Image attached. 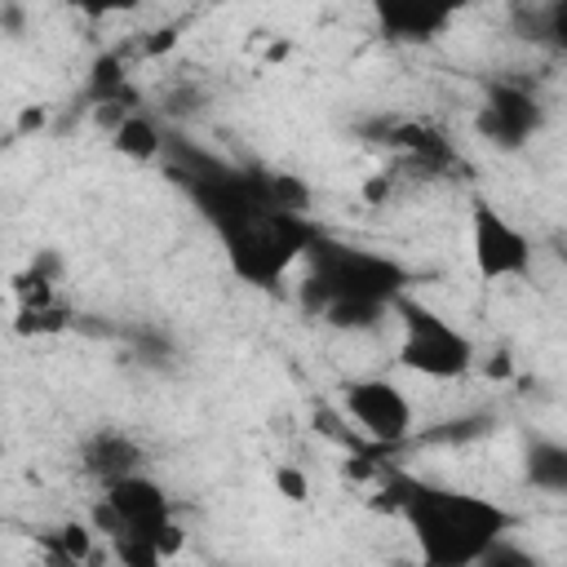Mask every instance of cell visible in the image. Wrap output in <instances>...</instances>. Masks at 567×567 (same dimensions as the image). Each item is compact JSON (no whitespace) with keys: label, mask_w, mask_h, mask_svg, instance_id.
Wrapping results in <instances>:
<instances>
[{"label":"cell","mask_w":567,"mask_h":567,"mask_svg":"<svg viewBox=\"0 0 567 567\" xmlns=\"http://www.w3.org/2000/svg\"><path fill=\"white\" fill-rule=\"evenodd\" d=\"M164 151L173 159V182L213 226L226 266L239 284L275 288L306 257L319 226L275 199L270 173L230 164L204 146H190L186 137H164Z\"/></svg>","instance_id":"6da1fadb"},{"label":"cell","mask_w":567,"mask_h":567,"mask_svg":"<svg viewBox=\"0 0 567 567\" xmlns=\"http://www.w3.org/2000/svg\"><path fill=\"white\" fill-rule=\"evenodd\" d=\"M306 284H301V306L323 319L328 328L341 332H372L390 319V306L399 292H408L412 270L385 252L341 244L323 230H315L306 257H301Z\"/></svg>","instance_id":"7a4b0ae2"},{"label":"cell","mask_w":567,"mask_h":567,"mask_svg":"<svg viewBox=\"0 0 567 567\" xmlns=\"http://www.w3.org/2000/svg\"><path fill=\"white\" fill-rule=\"evenodd\" d=\"M390 505L408 523L421 558L434 567H474L487 554V545L509 536L518 523L514 509H505L478 492L425 483V478H408V474L390 478Z\"/></svg>","instance_id":"3957f363"},{"label":"cell","mask_w":567,"mask_h":567,"mask_svg":"<svg viewBox=\"0 0 567 567\" xmlns=\"http://www.w3.org/2000/svg\"><path fill=\"white\" fill-rule=\"evenodd\" d=\"M399 323V363L430 381H465L474 372V341L452 319H443L434 306L416 301L412 292H399L390 306Z\"/></svg>","instance_id":"277c9868"},{"label":"cell","mask_w":567,"mask_h":567,"mask_svg":"<svg viewBox=\"0 0 567 567\" xmlns=\"http://www.w3.org/2000/svg\"><path fill=\"white\" fill-rule=\"evenodd\" d=\"M93 532H102L106 540L142 536L159 549V558H168L182 545V527L173 523V501H168L164 483H155L146 470L102 483V501L93 505Z\"/></svg>","instance_id":"5b68a950"},{"label":"cell","mask_w":567,"mask_h":567,"mask_svg":"<svg viewBox=\"0 0 567 567\" xmlns=\"http://www.w3.org/2000/svg\"><path fill=\"white\" fill-rule=\"evenodd\" d=\"M470 252L483 284L527 279L532 275V239L487 199H470Z\"/></svg>","instance_id":"8992f818"},{"label":"cell","mask_w":567,"mask_h":567,"mask_svg":"<svg viewBox=\"0 0 567 567\" xmlns=\"http://www.w3.org/2000/svg\"><path fill=\"white\" fill-rule=\"evenodd\" d=\"M341 408L346 416L381 447H394L412 434V399L390 381V377H354L341 385Z\"/></svg>","instance_id":"52a82bcc"},{"label":"cell","mask_w":567,"mask_h":567,"mask_svg":"<svg viewBox=\"0 0 567 567\" xmlns=\"http://www.w3.org/2000/svg\"><path fill=\"white\" fill-rule=\"evenodd\" d=\"M545 128V102L523 84H492L474 111V133L496 151H523Z\"/></svg>","instance_id":"ba28073f"},{"label":"cell","mask_w":567,"mask_h":567,"mask_svg":"<svg viewBox=\"0 0 567 567\" xmlns=\"http://www.w3.org/2000/svg\"><path fill=\"white\" fill-rule=\"evenodd\" d=\"M377 31L394 44H434L461 18L465 0H368Z\"/></svg>","instance_id":"9c48e42d"},{"label":"cell","mask_w":567,"mask_h":567,"mask_svg":"<svg viewBox=\"0 0 567 567\" xmlns=\"http://www.w3.org/2000/svg\"><path fill=\"white\" fill-rule=\"evenodd\" d=\"M142 461H146V452H142L137 439H128L124 430H97V434L84 443V452H80L84 474L97 478V483H111V478H120V474H133V470H142Z\"/></svg>","instance_id":"30bf717a"},{"label":"cell","mask_w":567,"mask_h":567,"mask_svg":"<svg viewBox=\"0 0 567 567\" xmlns=\"http://www.w3.org/2000/svg\"><path fill=\"white\" fill-rule=\"evenodd\" d=\"M111 146L133 164H151L164 155V128L142 111H124L111 128Z\"/></svg>","instance_id":"8fae6325"},{"label":"cell","mask_w":567,"mask_h":567,"mask_svg":"<svg viewBox=\"0 0 567 567\" xmlns=\"http://www.w3.org/2000/svg\"><path fill=\"white\" fill-rule=\"evenodd\" d=\"M523 478L545 496H563L567 492V447L558 439H532L523 452Z\"/></svg>","instance_id":"7c38bea8"},{"label":"cell","mask_w":567,"mask_h":567,"mask_svg":"<svg viewBox=\"0 0 567 567\" xmlns=\"http://www.w3.org/2000/svg\"><path fill=\"white\" fill-rule=\"evenodd\" d=\"M514 27L523 40H540L549 49H563L567 40V0H532L514 9Z\"/></svg>","instance_id":"4fadbf2b"},{"label":"cell","mask_w":567,"mask_h":567,"mask_svg":"<svg viewBox=\"0 0 567 567\" xmlns=\"http://www.w3.org/2000/svg\"><path fill=\"white\" fill-rule=\"evenodd\" d=\"M44 545L58 554V558H89V545H93V532L80 527V523H62L44 536Z\"/></svg>","instance_id":"5bb4252c"},{"label":"cell","mask_w":567,"mask_h":567,"mask_svg":"<svg viewBox=\"0 0 567 567\" xmlns=\"http://www.w3.org/2000/svg\"><path fill=\"white\" fill-rule=\"evenodd\" d=\"M80 18H89V22H102V18H120V13H133V9H142V0H66Z\"/></svg>","instance_id":"9a60e30c"},{"label":"cell","mask_w":567,"mask_h":567,"mask_svg":"<svg viewBox=\"0 0 567 567\" xmlns=\"http://www.w3.org/2000/svg\"><path fill=\"white\" fill-rule=\"evenodd\" d=\"M275 483H279V492H284L288 501H306V478H301L297 470H279Z\"/></svg>","instance_id":"2e32d148"}]
</instances>
